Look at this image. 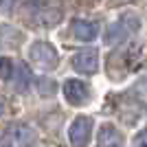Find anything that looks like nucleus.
<instances>
[{"instance_id": "obj_5", "label": "nucleus", "mask_w": 147, "mask_h": 147, "mask_svg": "<svg viewBox=\"0 0 147 147\" xmlns=\"http://www.w3.org/2000/svg\"><path fill=\"white\" fill-rule=\"evenodd\" d=\"M68 136H70V143L75 147H86L90 143L92 136V119L90 117H77L68 129Z\"/></svg>"}, {"instance_id": "obj_6", "label": "nucleus", "mask_w": 147, "mask_h": 147, "mask_svg": "<svg viewBox=\"0 0 147 147\" xmlns=\"http://www.w3.org/2000/svg\"><path fill=\"white\" fill-rule=\"evenodd\" d=\"M64 97L70 105H84L90 101V88L81 79H68L64 81Z\"/></svg>"}, {"instance_id": "obj_9", "label": "nucleus", "mask_w": 147, "mask_h": 147, "mask_svg": "<svg viewBox=\"0 0 147 147\" xmlns=\"http://www.w3.org/2000/svg\"><path fill=\"white\" fill-rule=\"evenodd\" d=\"M99 147H123V136L114 125H103L99 129Z\"/></svg>"}, {"instance_id": "obj_11", "label": "nucleus", "mask_w": 147, "mask_h": 147, "mask_svg": "<svg viewBox=\"0 0 147 147\" xmlns=\"http://www.w3.org/2000/svg\"><path fill=\"white\" fill-rule=\"evenodd\" d=\"M37 88H40V94H42V97H53L55 90H57L55 81L51 79V77H40V79H37Z\"/></svg>"}, {"instance_id": "obj_3", "label": "nucleus", "mask_w": 147, "mask_h": 147, "mask_svg": "<svg viewBox=\"0 0 147 147\" xmlns=\"http://www.w3.org/2000/svg\"><path fill=\"white\" fill-rule=\"evenodd\" d=\"M138 26H141V22H138V18H136L134 13H125V16L119 18V22H114V24L108 26L105 42L110 44V46L112 44H121L123 40H127L132 33H136Z\"/></svg>"}, {"instance_id": "obj_10", "label": "nucleus", "mask_w": 147, "mask_h": 147, "mask_svg": "<svg viewBox=\"0 0 147 147\" xmlns=\"http://www.w3.org/2000/svg\"><path fill=\"white\" fill-rule=\"evenodd\" d=\"M11 79H16V90L24 92L26 88H29V84H31V73H29V68H26L24 64H20V66L13 70V77H11Z\"/></svg>"}, {"instance_id": "obj_1", "label": "nucleus", "mask_w": 147, "mask_h": 147, "mask_svg": "<svg viewBox=\"0 0 147 147\" xmlns=\"http://www.w3.org/2000/svg\"><path fill=\"white\" fill-rule=\"evenodd\" d=\"M26 11L40 26H53L61 20V7L57 0H26Z\"/></svg>"}, {"instance_id": "obj_12", "label": "nucleus", "mask_w": 147, "mask_h": 147, "mask_svg": "<svg viewBox=\"0 0 147 147\" xmlns=\"http://www.w3.org/2000/svg\"><path fill=\"white\" fill-rule=\"evenodd\" d=\"M0 68H2V70H0V77L9 81L13 77V61L9 59V57H0Z\"/></svg>"}, {"instance_id": "obj_4", "label": "nucleus", "mask_w": 147, "mask_h": 147, "mask_svg": "<svg viewBox=\"0 0 147 147\" xmlns=\"http://www.w3.org/2000/svg\"><path fill=\"white\" fill-rule=\"evenodd\" d=\"M29 57H31V61H33L40 70H53V68L57 66V61H59L57 51L53 49L49 42H35V44H31Z\"/></svg>"}, {"instance_id": "obj_8", "label": "nucleus", "mask_w": 147, "mask_h": 147, "mask_svg": "<svg viewBox=\"0 0 147 147\" xmlns=\"http://www.w3.org/2000/svg\"><path fill=\"white\" fill-rule=\"evenodd\" d=\"M73 35L79 42H92L99 35V26L97 22H90V20H77L73 24Z\"/></svg>"}, {"instance_id": "obj_2", "label": "nucleus", "mask_w": 147, "mask_h": 147, "mask_svg": "<svg viewBox=\"0 0 147 147\" xmlns=\"http://www.w3.org/2000/svg\"><path fill=\"white\" fill-rule=\"evenodd\" d=\"M35 141V129L26 123H13L0 132V147H33Z\"/></svg>"}, {"instance_id": "obj_13", "label": "nucleus", "mask_w": 147, "mask_h": 147, "mask_svg": "<svg viewBox=\"0 0 147 147\" xmlns=\"http://www.w3.org/2000/svg\"><path fill=\"white\" fill-rule=\"evenodd\" d=\"M132 147H147V129H141V132L134 136Z\"/></svg>"}, {"instance_id": "obj_7", "label": "nucleus", "mask_w": 147, "mask_h": 147, "mask_svg": "<svg viewBox=\"0 0 147 147\" xmlns=\"http://www.w3.org/2000/svg\"><path fill=\"white\" fill-rule=\"evenodd\" d=\"M73 66H75V70L81 73V75H94L99 70V55H97V51H92V49L79 51V53L73 57Z\"/></svg>"}]
</instances>
